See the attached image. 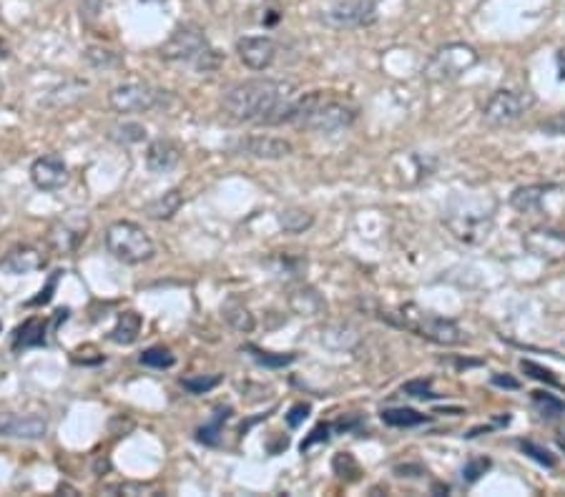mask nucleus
<instances>
[{"label":"nucleus","instance_id":"49530a36","mask_svg":"<svg viewBox=\"0 0 565 497\" xmlns=\"http://www.w3.org/2000/svg\"><path fill=\"white\" fill-rule=\"evenodd\" d=\"M0 96H3V81H0Z\"/></svg>","mask_w":565,"mask_h":497},{"label":"nucleus","instance_id":"b1692460","mask_svg":"<svg viewBox=\"0 0 565 497\" xmlns=\"http://www.w3.org/2000/svg\"><path fill=\"white\" fill-rule=\"evenodd\" d=\"M229 417H232V410H229V407H219V410H216V415L211 417V420L206 422L204 427H199V430H196V440L204 442V445H211V447L219 445L221 430H224V425L229 422Z\"/></svg>","mask_w":565,"mask_h":497},{"label":"nucleus","instance_id":"e433bc0d","mask_svg":"<svg viewBox=\"0 0 565 497\" xmlns=\"http://www.w3.org/2000/svg\"><path fill=\"white\" fill-rule=\"evenodd\" d=\"M520 447H523V450L528 452L530 457H535V460H538L540 465H545V467H553L555 465V457L550 455L548 450H543V447L535 445V442H520Z\"/></svg>","mask_w":565,"mask_h":497},{"label":"nucleus","instance_id":"7c9ffc66","mask_svg":"<svg viewBox=\"0 0 565 497\" xmlns=\"http://www.w3.org/2000/svg\"><path fill=\"white\" fill-rule=\"evenodd\" d=\"M111 139L119 144H139L146 139V129L139 123H121L116 129H111Z\"/></svg>","mask_w":565,"mask_h":497},{"label":"nucleus","instance_id":"423d86ee","mask_svg":"<svg viewBox=\"0 0 565 497\" xmlns=\"http://www.w3.org/2000/svg\"><path fill=\"white\" fill-rule=\"evenodd\" d=\"M106 252L121 264H144L156 254L154 239L136 221H113L106 229Z\"/></svg>","mask_w":565,"mask_h":497},{"label":"nucleus","instance_id":"6ab92c4d","mask_svg":"<svg viewBox=\"0 0 565 497\" xmlns=\"http://www.w3.org/2000/svg\"><path fill=\"white\" fill-rule=\"evenodd\" d=\"M46 344V319H28L13 334V352H23L31 347H43Z\"/></svg>","mask_w":565,"mask_h":497},{"label":"nucleus","instance_id":"4c0bfd02","mask_svg":"<svg viewBox=\"0 0 565 497\" xmlns=\"http://www.w3.org/2000/svg\"><path fill=\"white\" fill-rule=\"evenodd\" d=\"M490 467V460H485V457H480V460H470L468 465H465L463 470V477L468 482H475L480 475H485V470Z\"/></svg>","mask_w":565,"mask_h":497},{"label":"nucleus","instance_id":"9b49d317","mask_svg":"<svg viewBox=\"0 0 565 497\" xmlns=\"http://www.w3.org/2000/svg\"><path fill=\"white\" fill-rule=\"evenodd\" d=\"M525 252L533 257L543 259V262H563L565 259V231L550 229V226H538L530 229L523 236Z\"/></svg>","mask_w":565,"mask_h":497},{"label":"nucleus","instance_id":"c9c22d12","mask_svg":"<svg viewBox=\"0 0 565 497\" xmlns=\"http://www.w3.org/2000/svg\"><path fill=\"white\" fill-rule=\"evenodd\" d=\"M402 392H407L410 397H417V400H432V397H437L435 392L430 390V382H425V380L407 382V385L402 387Z\"/></svg>","mask_w":565,"mask_h":497},{"label":"nucleus","instance_id":"58836bf2","mask_svg":"<svg viewBox=\"0 0 565 497\" xmlns=\"http://www.w3.org/2000/svg\"><path fill=\"white\" fill-rule=\"evenodd\" d=\"M309 412H312V407L304 405V402H299V405H294L292 410H289V415H287V425H289V427H299V425H302L304 420H307Z\"/></svg>","mask_w":565,"mask_h":497},{"label":"nucleus","instance_id":"f3484780","mask_svg":"<svg viewBox=\"0 0 565 497\" xmlns=\"http://www.w3.org/2000/svg\"><path fill=\"white\" fill-rule=\"evenodd\" d=\"M83 236H86V219L66 216L51 229V244L56 246L58 252H73L83 241Z\"/></svg>","mask_w":565,"mask_h":497},{"label":"nucleus","instance_id":"dca6fc26","mask_svg":"<svg viewBox=\"0 0 565 497\" xmlns=\"http://www.w3.org/2000/svg\"><path fill=\"white\" fill-rule=\"evenodd\" d=\"M239 156H252V159H264V161H279L287 159L294 154V146L289 141L277 139V136H249V139L239 141L234 146Z\"/></svg>","mask_w":565,"mask_h":497},{"label":"nucleus","instance_id":"5701e85b","mask_svg":"<svg viewBox=\"0 0 565 497\" xmlns=\"http://www.w3.org/2000/svg\"><path fill=\"white\" fill-rule=\"evenodd\" d=\"M289 304H292L294 312L299 314V317H317V314L324 312V299L319 297V292H314V289L304 287V289H297V292L289 297Z\"/></svg>","mask_w":565,"mask_h":497},{"label":"nucleus","instance_id":"bb28decb","mask_svg":"<svg viewBox=\"0 0 565 497\" xmlns=\"http://www.w3.org/2000/svg\"><path fill=\"white\" fill-rule=\"evenodd\" d=\"M221 312H224V319L229 324H232V327L237 329V332L247 334V332H252V329H254L252 312H249V309L244 307L242 302H237V299H232V302H226Z\"/></svg>","mask_w":565,"mask_h":497},{"label":"nucleus","instance_id":"473e14b6","mask_svg":"<svg viewBox=\"0 0 565 497\" xmlns=\"http://www.w3.org/2000/svg\"><path fill=\"white\" fill-rule=\"evenodd\" d=\"M520 369H523L525 375L528 377H533V380H538V382H545V385H550V387H563L558 382V377L550 372V369H545V367H540V364H535V362H530V359H523L520 362Z\"/></svg>","mask_w":565,"mask_h":497},{"label":"nucleus","instance_id":"20e7f679","mask_svg":"<svg viewBox=\"0 0 565 497\" xmlns=\"http://www.w3.org/2000/svg\"><path fill=\"white\" fill-rule=\"evenodd\" d=\"M161 56L166 61L191 63L199 73L216 71L221 63V53L209 46L204 31L199 26H194V23H184V26L176 28L169 41L161 46Z\"/></svg>","mask_w":565,"mask_h":497},{"label":"nucleus","instance_id":"2f4dec72","mask_svg":"<svg viewBox=\"0 0 565 497\" xmlns=\"http://www.w3.org/2000/svg\"><path fill=\"white\" fill-rule=\"evenodd\" d=\"M221 382L219 375H209V377H186V380H181V387H184L186 392H191V395H206V392L214 390L216 385Z\"/></svg>","mask_w":565,"mask_h":497},{"label":"nucleus","instance_id":"39448f33","mask_svg":"<svg viewBox=\"0 0 565 497\" xmlns=\"http://www.w3.org/2000/svg\"><path fill=\"white\" fill-rule=\"evenodd\" d=\"M493 219H495V204L493 199L488 196H465V199H458L455 204L447 209V226L458 239L475 241L485 239L493 229Z\"/></svg>","mask_w":565,"mask_h":497},{"label":"nucleus","instance_id":"a18cd8bd","mask_svg":"<svg viewBox=\"0 0 565 497\" xmlns=\"http://www.w3.org/2000/svg\"><path fill=\"white\" fill-rule=\"evenodd\" d=\"M555 61H558V73H560V78H565V48H560L558 56H555Z\"/></svg>","mask_w":565,"mask_h":497},{"label":"nucleus","instance_id":"79ce46f5","mask_svg":"<svg viewBox=\"0 0 565 497\" xmlns=\"http://www.w3.org/2000/svg\"><path fill=\"white\" fill-rule=\"evenodd\" d=\"M56 282H58V274H56V277L51 279V284H48V287H46V292H41V297L33 299L31 304H46L48 299H51V292H53V287H56Z\"/></svg>","mask_w":565,"mask_h":497},{"label":"nucleus","instance_id":"0eeeda50","mask_svg":"<svg viewBox=\"0 0 565 497\" xmlns=\"http://www.w3.org/2000/svg\"><path fill=\"white\" fill-rule=\"evenodd\" d=\"M478 61V51L473 46H468V43H447L440 51H435V56L427 61L422 73L432 83H450L463 78L468 71H473L478 66Z\"/></svg>","mask_w":565,"mask_h":497},{"label":"nucleus","instance_id":"c03bdc74","mask_svg":"<svg viewBox=\"0 0 565 497\" xmlns=\"http://www.w3.org/2000/svg\"><path fill=\"white\" fill-rule=\"evenodd\" d=\"M555 437H558L560 450L565 452V415H563V422H560V425H558V430H555Z\"/></svg>","mask_w":565,"mask_h":497},{"label":"nucleus","instance_id":"412c9836","mask_svg":"<svg viewBox=\"0 0 565 497\" xmlns=\"http://www.w3.org/2000/svg\"><path fill=\"white\" fill-rule=\"evenodd\" d=\"M181 204H184V194H181V189H171L166 191V194H161L159 199L149 201V204H146V214L156 221H169L171 216L179 214Z\"/></svg>","mask_w":565,"mask_h":497},{"label":"nucleus","instance_id":"2eb2a0df","mask_svg":"<svg viewBox=\"0 0 565 497\" xmlns=\"http://www.w3.org/2000/svg\"><path fill=\"white\" fill-rule=\"evenodd\" d=\"M48 435V422L41 415H0V437L8 440H43Z\"/></svg>","mask_w":565,"mask_h":497},{"label":"nucleus","instance_id":"f03ea898","mask_svg":"<svg viewBox=\"0 0 565 497\" xmlns=\"http://www.w3.org/2000/svg\"><path fill=\"white\" fill-rule=\"evenodd\" d=\"M357 113L360 111L352 103L314 91L297 98L289 123L299 126V129L319 131V134H337V131L350 129L357 121Z\"/></svg>","mask_w":565,"mask_h":497},{"label":"nucleus","instance_id":"4be33fe9","mask_svg":"<svg viewBox=\"0 0 565 497\" xmlns=\"http://www.w3.org/2000/svg\"><path fill=\"white\" fill-rule=\"evenodd\" d=\"M141 327H144V322H141V317L136 312H124L119 317V322H116V327L111 329V334H108V339L116 344H134L136 339H139L141 334Z\"/></svg>","mask_w":565,"mask_h":497},{"label":"nucleus","instance_id":"a19ab883","mask_svg":"<svg viewBox=\"0 0 565 497\" xmlns=\"http://www.w3.org/2000/svg\"><path fill=\"white\" fill-rule=\"evenodd\" d=\"M154 487L151 485H116L111 487V492H134V495H144V492H151Z\"/></svg>","mask_w":565,"mask_h":497},{"label":"nucleus","instance_id":"f257e3e1","mask_svg":"<svg viewBox=\"0 0 565 497\" xmlns=\"http://www.w3.org/2000/svg\"><path fill=\"white\" fill-rule=\"evenodd\" d=\"M297 98L299 93L294 83L277 81V78H252V81L234 83L221 98V106L234 121L279 126V123H289Z\"/></svg>","mask_w":565,"mask_h":497},{"label":"nucleus","instance_id":"7ed1b4c3","mask_svg":"<svg viewBox=\"0 0 565 497\" xmlns=\"http://www.w3.org/2000/svg\"><path fill=\"white\" fill-rule=\"evenodd\" d=\"M382 317L390 324H395V327L412 332L420 339H427V342L442 344V347H458V344L465 342V332L460 329L458 322L437 317V314L427 312L417 304H402L397 312H387Z\"/></svg>","mask_w":565,"mask_h":497},{"label":"nucleus","instance_id":"f704fd0d","mask_svg":"<svg viewBox=\"0 0 565 497\" xmlns=\"http://www.w3.org/2000/svg\"><path fill=\"white\" fill-rule=\"evenodd\" d=\"M538 129L543 131L545 136H565V111L553 113V116H550V118L540 121Z\"/></svg>","mask_w":565,"mask_h":497},{"label":"nucleus","instance_id":"1a4fd4ad","mask_svg":"<svg viewBox=\"0 0 565 497\" xmlns=\"http://www.w3.org/2000/svg\"><path fill=\"white\" fill-rule=\"evenodd\" d=\"M169 91L149 86V83H124L108 93V103L116 113H146L154 108L166 106Z\"/></svg>","mask_w":565,"mask_h":497},{"label":"nucleus","instance_id":"393cba45","mask_svg":"<svg viewBox=\"0 0 565 497\" xmlns=\"http://www.w3.org/2000/svg\"><path fill=\"white\" fill-rule=\"evenodd\" d=\"M279 226H282L287 234H304L307 229H312L314 216L304 209H284L279 211Z\"/></svg>","mask_w":565,"mask_h":497},{"label":"nucleus","instance_id":"ea45409f","mask_svg":"<svg viewBox=\"0 0 565 497\" xmlns=\"http://www.w3.org/2000/svg\"><path fill=\"white\" fill-rule=\"evenodd\" d=\"M329 430H332V425H319V427H314L312 435H309L307 440L302 442V452L309 450V447H312V445H317V442H327V440H329Z\"/></svg>","mask_w":565,"mask_h":497},{"label":"nucleus","instance_id":"9d476101","mask_svg":"<svg viewBox=\"0 0 565 497\" xmlns=\"http://www.w3.org/2000/svg\"><path fill=\"white\" fill-rule=\"evenodd\" d=\"M377 18L375 0H337L324 11V23L332 28H360L370 26Z\"/></svg>","mask_w":565,"mask_h":497},{"label":"nucleus","instance_id":"c85d7f7f","mask_svg":"<svg viewBox=\"0 0 565 497\" xmlns=\"http://www.w3.org/2000/svg\"><path fill=\"white\" fill-rule=\"evenodd\" d=\"M249 354H252L254 359H257L259 364H264V367H272V369H279V367H287V364H292L294 359H297V354H274V352H264V349L254 347V344H247Z\"/></svg>","mask_w":565,"mask_h":497},{"label":"nucleus","instance_id":"cd10ccee","mask_svg":"<svg viewBox=\"0 0 565 497\" xmlns=\"http://www.w3.org/2000/svg\"><path fill=\"white\" fill-rule=\"evenodd\" d=\"M533 405L540 412L543 420H555V417L565 415V402H560L558 397L548 395V392H533Z\"/></svg>","mask_w":565,"mask_h":497},{"label":"nucleus","instance_id":"f8f14e48","mask_svg":"<svg viewBox=\"0 0 565 497\" xmlns=\"http://www.w3.org/2000/svg\"><path fill=\"white\" fill-rule=\"evenodd\" d=\"M71 174L61 156H38L31 164V181L41 191H58L68 184Z\"/></svg>","mask_w":565,"mask_h":497},{"label":"nucleus","instance_id":"c756f323","mask_svg":"<svg viewBox=\"0 0 565 497\" xmlns=\"http://www.w3.org/2000/svg\"><path fill=\"white\" fill-rule=\"evenodd\" d=\"M141 364L151 369H171L176 364V357L166 347H151L141 354Z\"/></svg>","mask_w":565,"mask_h":497},{"label":"nucleus","instance_id":"72a5a7b5","mask_svg":"<svg viewBox=\"0 0 565 497\" xmlns=\"http://www.w3.org/2000/svg\"><path fill=\"white\" fill-rule=\"evenodd\" d=\"M86 61L91 63L93 68H111V66H116V63H119V58L113 56L111 51H101V48H88Z\"/></svg>","mask_w":565,"mask_h":497},{"label":"nucleus","instance_id":"a211bd4d","mask_svg":"<svg viewBox=\"0 0 565 497\" xmlns=\"http://www.w3.org/2000/svg\"><path fill=\"white\" fill-rule=\"evenodd\" d=\"M179 159L181 154L179 149H176V144H171V141L166 139L154 141V144L149 146V151H146V166H149V171H154V174H166V171L176 169Z\"/></svg>","mask_w":565,"mask_h":497},{"label":"nucleus","instance_id":"ddd939ff","mask_svg":"<svg viewBox=\"0 0 565 497\" xmlns=\"http://www.w3.org/2000/svg\"><path fill=\"white\" fill-rule=\"evenodd\" d=\"M46 267V257L38 246L18 244L13 246L6 257L0 259V272L8 277H26V274H36Z\"/></svg>","mask_w":565,"mask_h":497},{"label":"nucleus","instance_id":"6e6552de","mask_svg":"<svg viewBox=\"0 0 565 497\" xmlns=\"http://www.w3.org/2000/svg\"><path fill=\"white\" fill-rule=\"evenodd\" d=\"M535 96L528 91H513V88H500L488 103L483 106V121L490 129H505L525 116L533 108Z\"/></svg>","mask_w":565,"mask_h":497},{"label":"nucleus","instance_id":"4468645a","mask_svg":"<svg viewBox=\"0 0 565 497\" xmlns=\"http://www.w3.org/2000/svg\"><path fill=\"white\" fill-rule=\"evenodd\" d=\"M239 61L252 71H267L277 58V43L267 36H247L237 41Z\"/></svg>","mask_w":565,"mask_h":497},{"label":"nucleus","instance_id":"37998d69","mask_svg":"<svg viewBox=\"0 0 565 497\" xmlns=\"http://www.w3.org/2000/svg\"><path fill=\"white\" fill-rule=\"evenodd\" d=\"M493 382H495V385H500V387H510V390H518V382L510 380V377H500V375H495V377H493Z\"/></svg>","mask_w":565,"mask_h":497},{"label":"nucleus","instance_id":"a878e982","mask_svg":"<svg viewBox=\"0 0 565 497\" xmlns=\"http://www.w3.org/2000/svg\"><path fill=\"white\" fill-rule=\"evenodd\" d=\"M382 422L390 427H417L425 425L427 415H420V412L410 410V407H392V410H382Z\"/></svg>","mask_w":565,"mask_h":497},{"label":"nucleus","instance_id":"aec40b11","mask_svg":"<svg viewBox=\"0 0 565 497\" xmlns=\"http://www.w3.org/2000/svg\"><path fill=\"white\" fill-rule=\"evenodd\" d=\"M548 191L550 186L545 184L520 186V189H515L513 196H510V204H513V209H518L520 214H533V211H538L540 206H543V199Z\"/></svg>","mask_w":565,"mask_h":497}]
</instances>
